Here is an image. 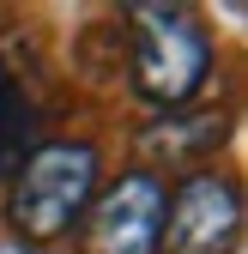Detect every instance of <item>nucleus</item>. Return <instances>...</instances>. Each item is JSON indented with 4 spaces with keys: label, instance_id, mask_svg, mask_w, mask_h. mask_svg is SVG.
I'll return each mask as SVG.
<instances>
[{
    "label": "nucleus",
    "instance_id": "20e7f679",
    "mask_svg": "<svg viewBox=\"0 0 248 254\" xmlns=\"http://www.w3.org/2000/svg\"><path fill=\"white\" fill-rule=\"evenodd\" d=\"M242 236V194L218 170H194L164 206V248L158 254H230Z\"/></svg>",
    "mask_w": 248,
    "mask_h": 254
},
{
    "label": "nucleus",
    "instance_id": "39448f33",
    "mask_svg": "<svg viewBox=\"0 0 248 254\" xmlns=\"http://www.w3.org/2000/svg\"><path fill=\"white\" fill-rule=\"evenodd\" d=\"M218 139H224V115H182V121H158L151 127L145 151L170 157V164H194V157H206Z\"/></svg>",
    "mask_w": 248,
    "mask_h": 254
},
{
    "label": "nucleus",
    "instance_id": "423d86ee",
    "mask_svg": "<svg viewBox=\"0 0 248 254\" xmlns=\"http://www.w3.org/2000/svg\"><path fill=\"white\" fill-rule=\"evenodd\" d=\"M30 139H37V103L18 85H0V176H18Z\"/></svg>",
    "mask_w": 248,
    "mask_h": 254
},
{
    "label": "nucleus",
    "instance_id": "7ed1b4c3",
    "mask_svg": "<svg viewBox=\"0 0 248 254\" xmlns=\"http://www.w3.org/2000/svg\"><path fill=\"white\" fill-rule=\"evenodd\" d=\"M164 206H170V188L151 170L109 182L85 212V248L91 254H158L164 248Z\"/></svg>",
    "mask_w": 248,
    "mask_h": 254
},
{
    "label": "nucleus",
    "instance_id": "f257e3e1",
    "mask_svg": "<svg viewBox=\"0 0 248 254\" xmlns=\"http://www.w3.org/2000/svg\"><path fill=\"white\" fill-rule=\"evenodd\" d=\"M91 200H97V145L49 139V145H30V157L18 164L6 218L24 242H55L73 224H85Z\"/></svg>",
    "mask_w": 248,
    "mask_h": 254
},
{
    "label": "nucleus",
    "instance_id": "f03ea898",
    "mask_svg": "<svg viewBox=\"0 0 248 254\" xmlns=\"http://www.w3.org/2000/svg\"><path fill=\"white\" fill-rule=\"evenodd\" d=\"M133 18V91L151 103H188L212 73V37L188 6H127Z\"/></svg>",
    "mask_w": 248,
    "mask_h": 254
},
{
    "label": "nucleus",
    "instance_id": "0eeeda50",
    "mask_svg": "<svg viewBox=\"0 0 248 254\" xmlns=\"http://www.w3.org/2000/svg\"><path fill=\"white\" fill-rule=\"evenodd\" d=\"M0 85H12V73H6V67H0Z\"/></svg>",
    "mask_w": 248,
    "mask_h": 254
}]
</instances>
